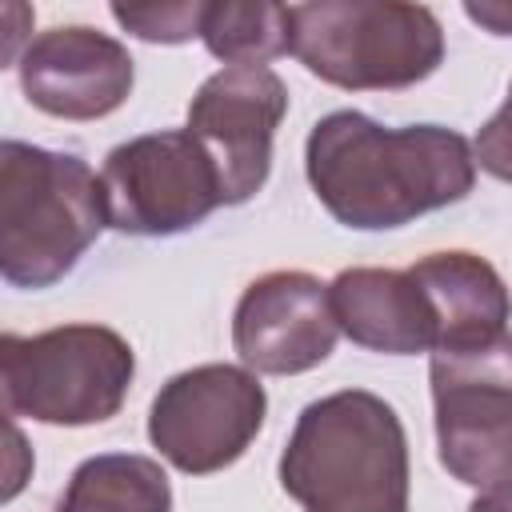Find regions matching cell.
I'll list each match as a JSON object with an SVG mask.
<instances>
[{
	"label": "cell",
	"mask_w": 512,
	"mask_h": 512,
	"mask_svg": "<svg viewBox=\"0 0 512 512\" xmlns=\"http://www.w3.org/2000/svg\"><path fill=\"white\" fill-rule=\"evenodd\" d=\"M304 172L328 216L360 232L412 224L464 200L476 184V160L460 132L444 124L384 128L356 108L312 124Z\"/></svg>",
	"instance_id": "6da1fadb"
},
{
	"label": "cell",
	"mask_w": 512,
	"mask_h": 512,
	"mask_svg": "<svg viewBox=\"0 0 512 512\" xmlns=\"http://www.w3.org/2000/svg\"><path fill=\"white\" fill-rule=\"evenodd\" d=\"M280 488L304 512H408V436L396 408L364 388L312 400L280 452Z\"/></svg>",
	"instance_id": "7a4b0ae2"
},
{
	"label": "cell",
	"mask_w": 512,
	"mask_h": 512,
	"mask_svg": "<svg viewBox=\"0 0 512 512\" xmlns=\"http://www.w3.org/2000/svg\"><path fill=\"white\" fill-rule=\"evenodd\" d=\"M100 232V184L80 156L0 136V280L52 288Z\"/></svg>",
	"instance_id": "3957f363"
},
{
	"label": "cell",
	"mask_w": 512,
	"mask_h": 512,
	"mask_svg": "<svg viewBox=\"0 0 512 512\" xmlns=\"http://www.w3.org/2000/svg\"><path fill=\"white\" fill-rule=\"evenodd\" d=\"M288 52L324 84L388 92L428 80L444 60L432 8L404 0H312L288 4Z\"/></svg>",
	"instance_id": "277c9868"
},
{
	"label": "cell",
	"mask_w": 512,
	"mask_h": 512,
	"mask_svg": "<svg viewBox=\"0 0 512 512\" xmlns=\"http://www.w3.org/2000/svg\"><path fill=\"white\" fill-rule=\"evenodd\" d=\"M136 376L132 344L104 324H60L36 336L0 332V424L16 416L64 428L104 424Z\"/></svg>",
	"instance_id": "5b68a950"
},
{
	"label": "cell",
	"mask_w": 512,
	"mask_h": 512,
	"mask_svg": "<svg viewBox=\"0 0 512 512\" xmlns=\"http://www.w3.org/2000/svg\"><path fill=\"white\" fill-rule=\"evenodd\" d=\"M104 228L128 236H176L220 208V184L188 128L116 144L96 176Z\"/></svg>",
	"instance_id": "8992f818"
},
{
	"label": "cell",
	"mask_w": 512,
	"mask_h": 512,
	"mask_svg": "<svg viewBox=\"0 0 512 512\" xmlns=\"http://www.w3.org/2000/svg\"><path fill=\"white\" fill-rule=\"evenodd\" d=\"M264 384L236 364H196L176 372L148 408L152 448L188 476L236 464L264 428Z\"/></svg>",
	"instance_id": "52a82bcc"
},
{
	"label": "cell",
	"mask_w": 512,
	"mask_h": 512,
	"mask_svg": "<svg viewBox=\"0 0 512 512\" xmlns=\"http://www.w3.org/2000/svg\"><path fill=\"white\" fill-rule=\"evenodd\" d=\"M284 112L288 88L272 68H220L196 88L188 136L216 172L220 204H244L264 188Z\"/></svg>",
	"instance_id": "ba28073f"
},
{
	"label": "cell",
	"mask_w": 512,
	"mask_h": 512,
	"mask_svg": "<svg viewBox=\"0 0 512 512\" xmlns=\"http://www.w3.org/2000/svg\"><path fill=\"white\" fill-rule=\"evenodd\" d=\"M428 376L436 404L440 464L468 488H508V348L488 356H432Z\"/></svg>",
	"instance_id": "9c48e42d"
},
{
	"label": "cell",
	"mask_w": 512,
	"mask_h": 512,
	"mask_svg": "<svg viewBox=\"0 0 512 512\" xmlns=\"http://www.w3.org/2000/svg\"><path fill=\"white\" fill-rule=\"evenodd\" d=\"M336 336L328 284L300 268L256 276L232 312V348L244 368L264 376H296L324 364Z\"/></svg>",
	"instance_id": "30bf717a"
},
{
	"label": "cell",
	"mask_w": 512,
	"mask_h": 512,
	"mask_svg": "<svg viewBox=\"0 0 512 512\" xmlns=\"http://www.w3.org/2000/svg\"><path fill=\"white\" fill-rule=\"evenodd\" d=\"M136 68L128 48L88 24H56L20 56V88L32 108L60 120H100L132 92Z\"/></svg>",
	"instance_id": "8fae6325"
},
{
	"label": "cell",
	"mask_w": 512,
	"mask_h": 512,
	"mask_svg": "<svg viewBox=\"0 0 512 512\" xmlns=\"http://www.w3.org/2000/svg\"><path fill=\"white\" fill-rule=\"evenodd\" d=\"M432 316V356H488L508 348V292L500 272L464 248L428 252L404 268Z\"/></svg>",
	"instance_id": "7c38bea8"
},
{
	"label": "cell",
	"mask_w": 512,
	"mask_h": 512,
	"mask_svg": "<svg viewBox=\"0 0 512 512\" xmlns=\"http://www.w3.org/2000/svg\"><path fill=\"white\" fill-rule=\"evenodd\" d=\"M328 308L336 332L368 352H432V316L404 268H344L328 284Z\"/></svg>",
	"instance_id": "4fadbf2b"
},
{
	"label": "cell",
	"mask_w": 512,
	"mask_h": 512,
	"mask_svg": "<svg viewBox=\"0 0 512 512\" xmlns=\"http://www.w3.org/2000/svg\"><path fill=\"white\" fill-rule=\"evenodd\" d=\"M56 512H172V488L152 456L100 452L72 472Z\"/></svg>",
	"instance_id": "5bb4252c"
},
{
	"label": "cell",
	"mask_w": 512,
	"mask_h": 512,
	"mask_svg": "<svg viewBox=\"0 0 512 512\" xmlns=\"http://www.w3.org/2000/svg\"><path fill=\"white\" fill-rule=\"evenodd\" d=\"M200 40L228 68H264L288 52V8L272 0L204 4Z\"/></svg>",
	"instance_id": "9a60e30c"
},
{
	"label": "cell",
	"mask_w": 512,
	"mask_h": 512,
	"mask_svg": "<svg viewBox=\"0 0 512 512\" xmlns=\"http://www.w3.org/2000/svg\"><path fill=\"white\" fill-rule=\"evenodd\" d=\"M208 0H180V4H112V20L148 40V44H184L200 36Z\"/></svg>",
	"instance_id": "2e32d148"
},
{
	"label": "cell",
	"mask_w": 512,
	"mask_h": 512,
	"mask_svg": "<svg viewBox=\"0 0 512 512\" xmlns=\"http://www.w3.org/2000/svg\"><path fill=\"white\" fill-rule=\"evenodd\" d=\"M36 468V452L16 424H0V504H12Z\"/></svg>",
	"instance_id": "e0dca14e"
},
{
	"label": "cell",
	"mask_w": 512,
	"mask_h": 512,
	"mask_svg": "<svg viewBox=\"0 0 512 512\" xmlns=\"http://www.w3.org/2000/svg\"><path fill=\"white\" fill-rule=\"evenodd\" d=\"M32 24L36 12L24 0H0V68L16 64L24 48L32 44Z\"/></svg>",
	"instance_id": "ac0fdd59"
},
{
	"label": "cell",
	"mask_w": 512,
	"mask_h": 512,
	"mask_svg": "<svg viewBox=\"0 0 512 512\" xmlns=\"http://www.w3.org/2000/svg\"><path fill=\"white\" fill-rule=\"evenodd\" d=\"M468 512H508V488H496V492H480L472 500Z\"/></svg>",
	"instance_id": "d6986e66"
}]
</instances>
